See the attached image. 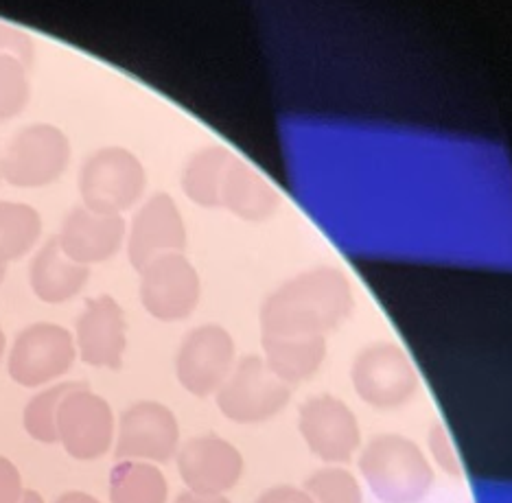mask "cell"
Instances as JSON below:
<instances>
[{
	"label": "cell",
	"instance_id": "4dcf8cb0",
	"mask_svg": "<svg viewBox=\"0 0 512 503\" xmlns=\"http://www.w3.org/2000/svg\"><path fill=\"white\" fill-rule=\"evenodd\" d=\"M55 503H101L88 493H81V490H71V493H64Z\"/></svg>",
	"mask_w": 512,
	"mask_h": 503
},
{
	"label": "cell",
	"instance_id": "5bb4252c",
	"mask_svg": "<svg viewBox=\"0 0 512 503\" xmlns=\"http://www.w3.org/2000/svg\"><path fill=\"white\" fill-rule=\"evenodd\" d=\"M178 473L191 493L224 495L241 482L243 455L217 434L193 436L176 453Z\"/></svg>",
	"mask_w": 512,
	"mask_h": 503
},
{
	"label": "cell",
	"instance_id": "e0dca14e",
	"mask_svg": "<svg viewBox=\"0 0 512 503\" xmlns=\"http://www.w3.org/2000/svg\"><path fill=\"white\" fill-rule=\"evenodd\" d=\"M283 204L281 191L261 171L235 156L226 169L219 189V208L250 224H263L272 219Z\"/></svg>",
	"mask_w": 512,
	"mask_h": 503
},
{
	"label": "cell",
	"instance_id": "e575fe53",
	"mask_svg": "<svg viewBox=\"0 0 512 503\" xmlns=\"http://www.w3.org/2000/svg\"><path fill=\"white\" fill-rule=\"evenodd\" d=\"M0 184H3V178H0Z\"/></svg>",
	"mask_w": 512,
	"mask_h": 503
},
{
	"label": "cell",
	"instance_id": "ffe728a7",
	"mask_svg": "<svg viewBox=\"0 0 512 503\" xmlns=\"http://www.w3.org/2000/svg\"><path fill=\"white\" fill-rule=\"evenodd\" d=\"M235 151L224 145L197 149L182 167L180 186L189 200L202 208H219V189Z\"/></svg>",
	"mask_w": 512,
	"mask_h": 503
},
{
	"label": "cell",
	"instance_id": "ba28073f",
	"mask_svg": "<svg viewBox=\"0 0 512 503\" xmlns=\"http://www.w3.org/2000/svg\"><path fill=\"white\" fill-rule=\"evenodd\" d=\"M116 436L114 412L103 396L86 383H75L57 409V442L79 462H92L106 455Z\"/></svg>",
	"mask_w": 512,
	"mask_h": 503
},
{
	"label": "cell",
	"instance_id": "2e32d148",
	"mask_svg": "<svg viewBox=\"0 0 512 503\" xmlns=\"http://www.w3.org/2000/svg\"><path fill=\"white\" fill-rule=\"evenodd\" d=\"M127 237L123 215H103L79 204L66 213L55 239L68 259L90 267L114 259Z\"/></svg>",
	"mask_w": 512,
	"mask_h": 503
},
{
	"label": "cell",
	"instance_id": "8992f818",
	"mask_svg": "<svg viewBox=\"0 0 512 503\" xmlns=\"http://www.w3.org/2000/svg\"><path fill=\"white\" fill-rule=\"evenodd\" d=\"M219 412L237 425H261L292 401V388L267 368L261 355L237 361L215 394Z\"/></svg>",
	"mask_w": 512,
	"mask_h": 503
},
{
	"label": "cell",
	"instance_id": "1f68e13d",
	"mask_svg": "<svg viewBox=\"0 0 512 503\" xmlns=\"http://www.w3.org/2000/svg\"><path fill=\"white\" fill-rule=\"evenodd\" d=\"M20 503H44V499L40 493H36V490H25V495H22Z\"/></svg>",
	"mask_w": 512,
	"mask_h": 503
},
{
	"label": "cell",
	"instance_id": "6da1fadb",
	"mask_svg": "<svg viewBox=\"0 0 512 503\" xmlns=\"http://www.w3.org/2000/svg\"><path fill=\"white\" fill-rule=\"evenodd\" d=\"M355 291L340 267L316 265L265 296L261 337H327L351 318Z\"/></svg>",
	"mask_w": 512,
	"mask_h": 503
},
{
	"label": "cell",
	"instance_id": "9a60e30c",
	"mask_svg": "<svg viewBox=\"0 0 512 503\" xmlns=\"http://www.w3.org/2000/svg\"><path fill=\"white\" fill-rule=\"evenodd\" d=\"M75 348L92 368L121 370L127 350L125 311L110 294L88 298L75 322Z\"/></svg>",
	"mask_w": 512,
	"mask_h": 503
},
{
	"label": "cell",
	"instance_id": "83f0119b",
	"mask_svg": "<svg viewBox=\"0 0 512 503\" xmlns=\"http://www.w3.org/2000/svg\"><path fill=\"white\" fill-rule=\"evenodd\" d=\"M25 488H22V477L18 466L0 455V503H20Z\"/></svg>",
	"mask_w": 512,
	"mask_h": 503
},
{
	"label": "cell",
	"instance_id": "836d02e7",
	"mask_svg": "<svg viewBox=\"0 0 512 503\" xmlns=\"http://www.w3.org/2000/svg\"><path fill=\"white\" fill-rule=\"evenodd\" d=\"M5 276H7V269H0V285L5 283Z\"/></svg>",
	"mask_w": 512,
	"mask_h": 503
},
{
	"label": "cell",
	"instance_id": "d6986e66",
	"mask_svg": "<svg viewBox=\"0 0 512 503\" xmlns=\"http://www.w3.org/2000/svg\"><path fill=\"white\" fill-rule=\"evenodd\" d=\"M263 359L289 388L313 379L327 361V337H261Z\"/></svg>",
	"mask_w": 512,
	"mask_h": 503
},
{
	"label": "cell",
	"instance_id": "ac0fdd59",
	"mask_svg": "<svg viewBox=\"0 0 512 503\" xmlns=\"http://www.w3.org/2000/svg\"><path fill=\"white\" fill-rule=\"evenodd\" d=\"M90 280V267L79 265L62 252L55 237L33 254L29 263V285L44 304H66L77 298Z\"/></svg>",
	"mask_w": 512,
	"mask_h": 503
},
{
	"label": "cell",
	"instance_id": "f1b7e54d",
	"mask_svg": "<svg viewBox=\"0 0 512 503\" xmlns=\"http://www.w3.org/2000/svg\"><path fill=\"white\" fill-rule=\"evenodd\" d=\"M254 503H313V501L302 488L281 484V486H272L263 490Z\"/></svg>",
	"mask_w": 512,
	"mask_h": 503
},
{
	"label": "cell",
	"instance_id": "cb8c5ba5",
	"mask_svg": "<svg viewBox=\"0 0 512 503\" xmlns=\"http://www.w3.org/2000/svg\"><path fill=\"white\" fill-rule=\"evenodd\" d=\"M31 101V68L16 55L0 53V123L16 119Z\"/></svg>",
	"mask_w": 512,
	"mask_h": 503
},
{
	"label": "cell",
	"instance_id": "30bf717a",
	"mask_svg": "<svg viewBox=\"0 0 512 503\" xmlns=\"http://www.w3.org/2000/svg\"><path fill=\"white\" fill-rule=\"evenodd\" d=\"M235 337L221 324L195 326L176 350V377L182 388L206 399L217 394L237 364Z\"/></svg>",
	"mask_w": 512,
	"mask_h": 503
},
{
	"label": "cell",
	"instance_id": "277c9868",
	"mask_svg": "<svg viewBox=\"0 0 512 503\" xmlns=\"http://www.w3.org/2000/svg\"><path fill=\"white\" fill-rule=\"evenodd\" d=\"M147 169L134 151L121 145L101 147L79 171L81 204L103 215H123L143 200Z\"/></svg>",
	"mask_w": 512,
	"mask_h": 503
},
{
	"label": "cell",
	"instance_id": "8fae6325",
	"mask_svg": "<svg viewBox=\"0 0 512 503\" xmlns=\"http://www.w3.org/2000/svg\"><path fill=\"white\" fill-rule=\"evenodd\" d=\"M298 431L318 460L340 466L362 449V427L355 412L333 394L311 396L298 407Z\"/></svg>",
	"mask_w": 512,
	"mask_h": 503
},
{
	"label": "cell",
	"instance_id": "4fadbf2b",
	"mask_svg": "<svg viewBox=\"0 0 512 503\" xmlns=\"http://www.w3.org/2000/svg\"><path fill=\"white\" fill-rule=\"evenodd\" d=\"M189 243L186 221L178 202L169 193H154L138 206L130 228H127L125 248L127 259L136 272L169 254H184Z\"/></svg>",
	"mask_w": 512,
	"mask_h": 503
},
{
	"label": "cell",
	"instance_id": "d4e9b609",
	"mask_svg": "<svg viewBox=\"0 0 512 503\" xmlns=\"http://www.w3.org/2000/svg\"><path fill=\"white\" fill-rule=\"evenodd\" d=\"M302 490L313 503H364L357 477L342 466H324L311 473Z\"/></svg>",
	"mask_w": 512,
	"mask_h": 503
},
{
	"label": "cell",
	"instance_id": "9c48e42d",
	"mask_svg": "<svg viewBox=\"0 0 512 503\" xmlns=\"http://www.w3.org/2000/svg\"><path fill=\"white\" fill-rule=\"evenodd\" d=\"M138 283V298L151 318L176 324L191 318L202 302V278L186 254H169L149 263Z\"/></svg>",
	"mask_w": 512,
	"mask_h": 503
},
{
	"label": "cell",
	"instance_id": "603a6c76",
	"mask_svg": "<svg viewBox=\"0 0 512 503\" xmlns=\"http://www.w3.org/2000/svg\"><path fill=\"white\" fill-rule=\"evenodd\" d=\"M75 383H60L53 388H46L38 392L27 403L25 414H22V425L25 431L42 444H57V409L64 396L75 388Z\"/></svg>",
	"mask_w": 512,
	"mask_h": 503
},
{
	"label": "cell",
	"instance_id": "f546056e",
	"mask_svg": "<svg viewBox=\"0 0 512 503\" xmlns=\"http://www.w3.org/2000/svg\"><path fill=\"white\" fill-rule=\"evenodd\" d=\"M173 503H232L228 497L224 495H197L186 490V493H180Z\"/></svg>",
	"mask_w": 512,
	"mask_h": 503
},
{
	"label": "cell",
	"instance_id": "3957f363",
	"mask_svg": "<svg viewBox=\"0 0 512 503\" xmlns=\"http://www.w3.org/2000/svg\"><path fill=\"white\" fill-rule=\"evenodd\" d=\"M73 145L53 123H31L0 151V178L16 189H44L62 180L71 167Z\"/></svg>",
	"mask_w": 512,
	"mask_h": 503
},
{
	"label": "cell",
	"instance_id": "44dd1931",
	"mask_svg": "<svg viewBox=\"0 0 512 503\" xmlns=\"http://www.w3.org/2000/svg\"><path fill=\"white\" fill-rule=\"evenodd\" d=\"M42 215L25 202L0 200V269L20 261L36 248L42 237Z\"/></svg>",
	"mask_w": 512,
	"mask_h": 503
},
{
	"label": "cell",
	"instance_id": "7a4b0ae2",
	"mask_svg": "<svg viewBox=\"0 0 512 503\" xmlns=\"http://www.w3.org/2000/svg\"><path fill=\"white\" fill-rule=\"evenodd\" d=\"M359 473L383 503H418L436 482L425 451L401 434L372 436L359 453Z\"/></svg>",
	"mask_w": 512,
	"mask_h": 503
},
{
	"label": "cell",
	"instance_id": "d6a6232c",
	"mask_svg": "<svg viewBox=\"0 0 512 503\" xmlns=\"http://www.w3.org/2000/svg\"><path fill=\"white\" fill-rule=\"evenodd\" d=\"M5 350H7V337H5V331H3V329H0V364H3Z\"/></svg>",
	"mask_w": 512,
	"mask_h": 503
},
{
	"label": "cell",
	"instance_id": "4316f807",
	"mask_svg": "<svg viewBox=\"0 0 512 503\" xmlns=\"http://www.w3.org/2000/svg\"><path fill=\"white\" fill-rule=\"evenodd\" d=\"M0 53L16 55L29 68L36 64V44H33L31 35L18 27L7 25V22H0Z\"/></svg>",
	"mask_w": 512,
	"mask_h": 503
},
{
	"label": "cell",
	"instance_id": "484cf974",
	"mask_svg": "<svg viewBox=\"0 0 512 503\" xmlns=\"http://www.w3.org/2000/svg\"><path fill=\"white\" fill-rule=\"evenodd\" d=\"M427 447L432 453L434 462L442 471L451 477H462V462L458 458V451L453 447V440L449 436V429L442 423H434L427 431Z\"/></svg>",
	"mask_w": 512,
	"mask_h": 503
},
{
	"label": "cell",
	"instance_id": "7c38bea8",
	"mask_svg": "<svg viewBox=\"0 0 512 503\" xmlns=\"http://www.w3.org/2000/svg\"><path fill=\"white\" fill-rule=\"evenodd\" d=\"M114 440L116 460L167 464L180 449V423L167 405L138 401L121 414Z\"/></svg>",
	"mask_w": 512,
	"mask_h": 503
},
{
	"label": "cell",
	"instance_id": "52a82bcc",
	"mask_svg": "<svg viewBox=\"0 0 512 503\" xmlns=\"http://www.w3.org/2000/svg\"><path fill=\"white\" fill-rule=\"evenodd\" d=\"M77 359L73 333L53 322H36L22 329L7 357L9 377L22 388H42L73 368Z\"/></svg>",
	"mask_w": 512,
	"mask_h": 503
},
{
	"label": "cell",
	"instance_id": "5b68a950",
	"mask_svg": "<svg viewBox=\"0 0 512 503\" xmlns=\"http://www.w3.org/2000/svg\"><path fill=\"white\" fill-rule=\"evenodd\" d=\"M351 383L368 407L394 412L410 403L421 377L405 350L392 342H375L359 350L351 364Z\"/></svg>",
	"mask_w": 512,
	"mask_h": 503
},
{
	"label": "cell",
	"instance_id": "7402d4cb",
	"mask_svg": "<svg viewBox=\"0 0 512 503\" xmlns=\"http://www.w3.org/2000/svg\"><path fill=\"white\" fill-rule=\"evenodd\" d=\"M169 484L156 464L119 460L110 471V503H167Z\"/></svg>",
	"mask_w": 512,
	"mask_h": 503
}]
</instances>
